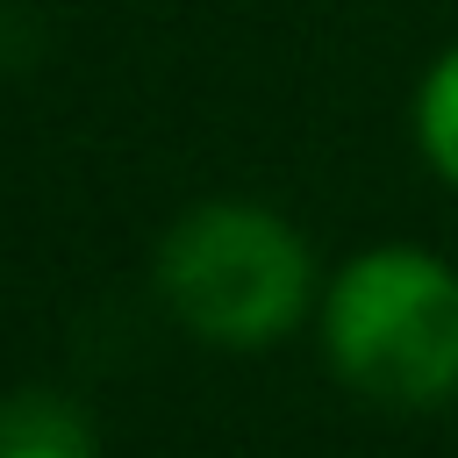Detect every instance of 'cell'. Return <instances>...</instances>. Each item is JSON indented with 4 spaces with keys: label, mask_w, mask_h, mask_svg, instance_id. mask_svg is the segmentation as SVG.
<instances>
[{
    "label": "cell",
    "mask_w": 458,
    "mask_h": 458,
    "mask_svg": "<svg viewBox=\"0 0 458 458\" xmlns=\"http://www.w3.org/2000/svg\"><path fill=\"white\" fill-rule=\"evenodd\" d=\"M322 344L344 386L386 408L458 394V272L415 243L358 250L322 293Z\"/></svg>",
    "instance_id": "6da1fadb"
},
{
    "label": "cell",
    "mask_w": 458,
    "mask_h": 458,
    "mask_svg": "<svg viewBox=\"0 0 458 458\" xmlns=\"http://www.w3.org/2000/svg\"><path fill=\"white\" fill-rule=\"evenodd\" d=\"M157 293L193 336L258 351L308 315L315 250L286 215L258 200H200L157 243Z\"/></svg>",
    "instance_id": "7a4b0ae2"
},
{
    "label": "cell",
    "mask_w": 458,
    "mask_h": 458,
    "mask_svg": "<svg viewBox=\"0 0 458 458\" xmlns=\"http://www.w3.org/2000/svg\"><path fill=\"white\" fill-rule=\"evenodd\" d=\"M0 458H100V444L72 401L29 386L0 401Z\"/></svg>",
    "instance_id": "3957f363"
},
{
    "label": "cell",
    "mask_w": 458,
    "mask_h": 458,
    "mask_svg": "<svg viewBox=\"0 0 458 458\" xmlns=\"http://www.w3.org/2000/svg\"><path fill=\"white\" fill-rule=\"evenodd\" d=\"M415 143L444 186H458V43L422 72L415 86Z\"/></svg>",
    "instance_id": "277c9868"
}]
</instances>
